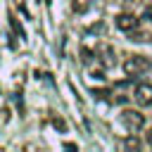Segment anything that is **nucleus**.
<instances>
[{
    "mask_svg": "<svg viewBox=\"0 0 152 152\" xmlns=\"http://www.w3.org/2000/svg\"><path fill=\"white\" fill-rule=\"evenodd\" d=\"M10 24H12V28H14V33H17L19 38H24V36H26V33H24V28L19 26V21L14 19V14H10Z\"/></svg>",
    "mask_w": 152,
    "mask_h": 152,
    "instance_id": "nucleus-6",
    "label": "nucleus"
},
{
    "mask_svg": "<svg viewBox=\"0 0 152 152\" xmlns=\"http://www.w3.org/2000/svg\"><path fill=\"white\" fill-rule=\"evenodd\" d=\"M147 38H150V36H147V33H142V31H135V28L131 31V40H135V43H145Z\"/></svg>",
    "mask_w": 152,
    "mask_h": 152,
    "instance_id": "nucleus-7",
    "label": "nucleus"
},
{
    "mask_svg": "<svg viewBox=\"0 0 152 152\" xmlns=\"http://www.w3.org/2000/svg\"><path fill=\"white\" fill-rule=\"evenodd\" d=\"M150 69H152V62H150L145 55H133V57H128L126 64H124L126 76H140V74H145V71H150Z\"/></svg>",
    "mask_w": 152,
    "mask_h": 152,
    "instance_id": "nucleus-1",
    "label": "nucleus"
},
{
    "mask_svg": "<svg viewBox=\"0 0 152 152\" xmlns=\"http://www.w3.org/2000/svg\"><path fill=\"white\" fill-rule=\"evenodd\" d=\"M147 142H150V145H152V128H150V131H147Z\"/></svg>",
    "mask_w": 152,
    "mask_h": 152,
    "instance_id": "nucleus-12",
    "label": "nucleus"
},
{
    "mask_svg": "<svg viewBox=\"0 0 152 152\" xmlns=\"http://www.w3.org/2000/svg\"><path fill=\"white\" fill-rule=\"evenodd\" d=\"M121 121H124V126H126L128 131H133V133L145 126V116H142L140 112H135V109H124V112H121Z\"/></svg>",
    "mask_w": 152,
    "mask_h": 152,
    "instance_id": "nucleus-2",
    "label": "nucleus"
},
{
    "mask_svg": "<svg viewBox=\"0 0 152 152\" xmlns=\"http://www.w3.org/2000/svg\"><path fill=\"white\" fill-rule=\"evenodd\" d=\"M97 55H102V64H104V66H112V64H114V59H112V57H114V52H112V48H109V45H102V48L97 50Z\"/></svg>",
    "mask_w": 152,
    "mask_h": 152,
    "instance_id": "nucleus-5",
    "label": "nucleus"
},
{
    "mask_svg": "<svg viewBox=\"0 0 152 152\" xmlns=\"http://www.w3.org/2000/svg\"><path fill=\"white\" fill-rule=\"evenodd\" d=\"M124 147L126 150H140V140L138 138H126L124 140Z\"/></svg>",
    "mask_w": 152,
    "mask_h": 152,
    "instance_id": "nucleus-8",
    "label": "nucleus"
},
{
    "mask_svg": "<svg viewBox=\"0 0 152 152\" xmlns=\"http://www.w3.org/2000/svg\"><path fill=\"white\" fill-rule=\"evenodd\" d=\"M86 7H88V0H78V2H74V10H76V12H86Z\"/></svg>",
    "mask_w": 152,
    "mask_h": 152,
    "instance_id": "nucleus-10",
    "label": "nucleus"
},
{
    "mask_svg": "<svg viewBox=\"0 0 152 152\" xmlns=\"http://www.w3.org/2000/svg\"><path fill=\"white\" fill-rule=\"evenodd\" d=\"M52 124H55V128H59V131H64V128H66V126H64V121H62V119H57V116L52 119Z\"/></svg>",
    "mask_w": 152,
    "mask_h": 152,
    "instance_id": "nucleus-11",
    "label": "nucleus"
},
{
    "mask_svg": "<svg viewBox=\"0 0 152 152\" xmlns=\"http://www.w3.org/2000/svg\"><path fill=\"white\" fill-rule=\"evenodd\" d=\"M133 100L140 107H150L152 104V83H138L133 90Z\"/></svg>",
    "mask_w": 152,
    "mask_h": 152,
    "instance_id": "nucleus-3",
    "label": "nucleus"
},
{
    "mask_svg": "<svg viewBox=\"0 0 152 152\" xmlns=\"http://www.w3.org/2000/svg\"><path fill=\"white\" fill-rule=\"evenodd\" d=\"M81 59H83V62H86V64H90V62H93V52H90V50H86V48H83V50H81Z\"/></svg>",
    "mask_w": 152,
    "mask_h": 152,
    "instance_id": "nucleus-9",
    "label": "nucleus"
},
{
    "mask_svg": "<svg viewBox=\"0 0 152 152\" xmlns=\"http://www.w3.org/2000/svg\"><path fill=\"white\" fill-rule=\"evenodd\" d=\"M114 24H116V28L131 33L133 28H138V17H135V14H119V17L114 19Z\"/></svg>",
    "mask_w": 152,
    "mask_h": 152,
    "instance_id": "nucleus-4",
    "label": "nucleus"
}]
</instances>
